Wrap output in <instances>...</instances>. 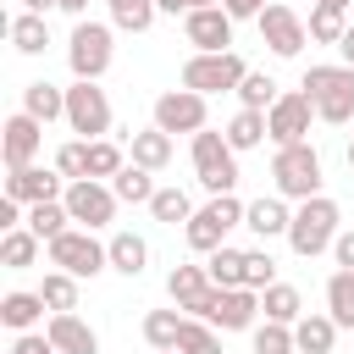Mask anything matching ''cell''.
I'll return each instance as SVG.
<instances>
[{
  "label": "cell",
  "mask_w": 354,
  "mask_h": 354,
  "mask_svg": "<svg viewBox=\"0 0 354 354\" xmlns=\"http://www.w3.org/2000/svg\"><path fill=\"white\" fill-rule=\"evenodd\" d=\"M249 77L238 50H194L183 61V88L194 94H238V83Z\"/></svg>",
  "instance_id": "6da1fadb"
},
{
  "label": "cell",
  "mask_w": 354,
  "mask_h": 354,
  "mask_svg": "<svg viewBox=\"0 0 354 354\" xmlns=\"http://www.w3.org/2000/svg\"><path fill=\"white\" fill-rule=\"evenodd\" d=\"M304 94L315 100V116L321 122H332V127H343V122H354V66H310L304 72Z\"/></svg>",
  "instance_id": "7a4b0ae2"
},
{
  "label": "cell",
  "mask_w": 354,
  "mask_h": 354,
  "mask_svg": "<svg viewBox=\"0 0 354 354\" xmlns=\"http://www.w3.org/2000/svg\"><path fill=\"white\" fill-rule=\"evenodd\" d=\"M194 177H199V188L205 194H232L238 188V149L227 144V133H210V127H199L194 133Z\"/></svg>",
  "instance_id": "3957f363"
},
{
  "label": "cell",
  "mask_w": 354,
  "mask_h": 354,
  "mask_svg": "<svg viewBox=\"0 0 354 354\" xmlns=\"http://www.w3.org/2000/svg\"><path fill=\"white\" fill-rule=\"evenodd\" d=\"M243 210H249V205H238L232 194H210V205H199V210L183 221L188 249H194V254L221 249V243H227V232H232V227H243Z\"/></svg>",
  "instance_id": "277c9868"
},
{
  "label": "cell",
  "mask_w": 354,
  "mask_h": 354,
  "mask_svg": "<svg viewBox=\"0 0 354 354\" xmlns=\"http://www.w3.org/2000/svg\"><path fill=\"white\" fill-rule=\"evenodd\" d=\"M288 243H293V254H299V260H315L321 249H332V243H337V205H332L326 194L299 199L293 227H288Z\"/></svg>",
  "instance_id": "5b68a950"
},
{
  "label": "cell",
  "mask_w": 354,
  "mask_h": 354,
  "mask_svg": "<svg viewBox=\"0 0 354 354\" xmlns=\"http://www.w3.org/2000/svg\"><path fill=\"white\" fill-rule=\"evenodd\" d=\"M271 177H277L282 199H315L321 194V155H315V144H282L277 160H271Z\"/></svg>",
  "instance_id": "8992f818"
},
{
  "label": "cell",
  "mask_w": 354,
  "mask_h": 354,
  "mask_svg": "<svg viewBox=\"0 0 354 354\" xmlns=\"http://www.w3.org/2000/svg\"><path fill=\"white\" fill-rule=\"evenodd\" d=\"M44 249H50V266L72 271L77 282H83V277H100V271L111 266V243H100L88 227H66V232H61V238H50Z\"/></svg>",
  "instance_id": "52a82bcc"
},
{
  "label": "cell",
  "mask_w": 354,
  "mask_h": 354,
  "mask_svg": "<svg viewBox=\"0 0 354 354\" xmlns=\"http://www.w3.org/2000/svg\"><path fill=\"white\" fill-rule=\"evenodd\" d=\"M111 55H116L111 28H105V22H88V17H77V28H72V39H66V66H72V77L100 83V77H105V66H111Z\"/></svg>",
  "instance_id": "ba28073f"
},
{
  "label": "cell",
  "mask_w": 354,
  "mask_h": 354,
  "mask_svg": "<svg viewBox=\"0 0 354 354\" xmlns=\"http://www.w3.org/2000/svg\"><path fill=\"white\" fill-rule=\"evenodd\" d=\"M194 315L210 321L216 332H243V326H254V315H260V293H254V288H210V293L194 304Z\"/></svg>",
  "instance_id": "9c48e42d"
},
{
  "label": "cell",
  "mask_w": 354,
  "mask_h": 354,
  "mask_svg": "<svg viewBox=\"0 0 354 354\" xmlns=\"http://www.w3.org/2000/svg\"><path fill=\"white\" fill-rule=\"evenodd\" d=\"M66 127H72L77 138H105V133H111V100H105L100 83L77 77V83L66 88Z\"/></svg>",
  "instance_id": "30bf717a"
},
{
  "label": "cell",
  "mask_w": 354,
  "mask_h": 354,
  "mask_svg": "<svg viewBox=\"0 0 354 354\" xmlns=\"http://www.w3.org/2000/svg\"><path fill=\"white\" fill-rule=\"evenodd\" d=\"M61 199H66L72 221H77V227H88V232H94V227H111V221H116V205H122V199H116V188H111V183H100V177H77V183H66V194H61Z\"/></svg>",
  "instance_id": "8fae6325"
},
{
  "label": "cell",
  "mask_w": 354,
  "mask_h": 354,
  "mask_svg": "<svg viewBox=\"0 0 354 354\" xmlns=\"http://www.w3.org/2000/svg\"><path fill=\"white\" fill-rule=\"evenodd\" d=\"M254 22H260V39L271 44V55H299V50L310 44V22H304L293 6H282V0H271Z\"/></svg>",
  "instance_id": "7c38bea8"
},
{
  "label": "cell",
  "mask_w": 354,
  "mask_h": 354,
  "mask_svg": "<svg viewBox=\"0 0 354 354\" xmlns=\"http://www.w3.org/2000/svg\"><path fill=\"white\" fill-rule=\"evenodd\" d=\"M310 116H315V100L299 88V94H282L271 111H266V127H271V144H310Z\"/></svg>",
  "instance_id": "4fadbf2b"
},
{
  "label": "cell",
  "mask_w": 354,
  "mask_h": 354,
  "mask_svg": "<svg viewBox=\"0 0 354 354\" xmlns=\"http://www.w3.org/2000/svg\"><path fill=\"white\" fill-rule=\"evenodd\" d=\"M155 127L194 138V133L205 127V94H194V88H166V94L155 100Z\"/></svg>",
  "instance_id": "5bb4252c"
},
{
  "label": "cell",
  "mask_w": 354,
  "mask_h": 354,
  "mask_svg": "<svg viewBox=\"0 0 354 354\" xmlns=\"http://www.w3.org/2000/svg\"><path fill=\"white\" fill-rule=\"evenodd\" d=\"M183 33L194 50H232V11L227 6H199L183 17Z\"/></svg>",
  "instance_id": "9a60e30c"
},
{
  "label": "cell",
  "mask_w": 354,
  "mask_h": 354,
  "mask_svg": "<svg viewBox=\"0 0 354 354\" xmlns=\"http://www.w3.org/2000/svg\"><path fill=\"white\" fill-rule=\"evenodd\" d=\"M0 133H6V138H0L6 166H11V171H17V166H33V155H39V144H44V122L28 116V111H17V116H6Z\"/></svg>",
  "instance_id": "2e32d148"
},
{
  "label": "cell",
  "mask_w": 354,
  "mask_h": 354,
  "mask_svg": "<svg viewBox=\"0 0 354 354\" xmlns=\"http://www.w3.org/2000/svg\"><path fill=\"white\" fill-rule=\"evenodd\" d=\"M61 194H66L61 177L44 171V166H17L6 177V199H17V205H44V199H61Z\"/></svg>",
  "instance_id": "e0dca14e"
},
{
  "label": "cell",
  "mask_w": 354,
  "mask_h": 354,
  "mask_svg": "<svg viewBox=\"0 0 354 354\" xmlns=\"http://www.w3.org/2000/svg\"><path fill=\"white\" fill-rule=\"evenodd\" d=\"M50 343L61 348V354H100V332L88 326V321H77L72 310H61V315H50Z\"/></svg>",
  "instance_id": "ac0fdd59"
},
{
  "label": "cell",
  "mask_w": 354,
  "mask_h": 354,
  "mask_svg": "<svg viewBox=\"0 0 354 354\" xmlns=\"http://www.w3.org/2000/svg\"><path fill=\"white\" fill-rule=\"evenodd\" d=\"M243 227H249L254 238H288V227H293V210L282 205V194H277V199H254V205L243 210Z\"/></svg>",
  "instance_id": "d6986e66"
},
{
  "label": "cell",
  "mask_w": 354,
  "mask_h": 354,
  "mask_svg": "<svg viewBox=\"0 0 354 354\" xmlns=\"http://www.w3.org/2000/svg\"><path fill=\"white\" fill-rule=\"evenodd\" d=\"M210 288H216V282H210V271H205V266H171V277H166V293H171V304H177V310H194Z\"/></svg>",
  "instance_id": "ffe728a7"
},
{
  "label": "cell",
  "mask_w": 354,
  "mask_h": 354,
  "mask_svg": "<svg viewBox=\"0 0 354 354\" xmlns=\"http://www.w3.org/2000/svg\"><path fill=\"white\" fill-rule=\"evenodd\" d=\"M127 149H133V160L149 166V171H166V166H171V133H166V127L127 133Z\"/></svg>",
  "instance_id": "44dd1931"
},
{
  "label": "cell",
  "mask_w": 354,
  "mask_h": 354,
  "mask_svg": "<svg viewBox=\"0 0 354 354\" xmlns=\"http://www.w3.org/2000/svg\"><path fill=\"white\" fill-rule=\"evenodd\" d=\"M22 111H28V116H39V122L50 127V122H61V116H66V88H55V83H44V77H39V83H28V88H22Z\"/></svg>",
  "instance_id": "7402d4cb"
},
{
  "label": "cell",
  "mask_w": 354,
  "mask_h": 354,
  "mask_svg": "<svg viewBox=\"0 0 354 354\" xmlns=\"http://www.w3.org/2000/svg\"><path fill=\"white\" fill-rule=\"evenodd\" d=\"M39 249H44V238H39L33 227H11V232L0 238V266H6V271H28V266L39 260Z\"/></svg>",
  "instance_id": "603a6c76"
},
{
  "label": "cell",
  "mask_w": 354,
  "mask_h": 354,
  "mask_svg": "<svg viewBox=\"0 0 354 354\" xmlns=\"http://www.w3.org/2000/svg\"><path fill=\"white\" fill-rule=\"evenodd\" d=\"M44 310H50V304H44V293H22V288H17V293H6V299H0V321H6L11 332H33Z\"/></svg>",
  "instance_id": "cb8c5ba5"
},
{
  "label": "cell",
  "mask_w": 354,
  "mask_h": 354,
  "mask_svg": "<svg viewBox=\"0 0 354 354\" xmlns=\"http://www.w3.org/2000/svg\"><path fill=\"white\" fill-rule=\"evenodd\" d=\"M293 337H299V348H304V354H332L337 321H332V315H315V310H304V315L293 321Z\"/></svg>",
  "instance_id": "d4e9b609"
},
{
  "label": "cell",
  "mask_w": 354,
  "mask_h": 354,
  "mask_svg": "<svg viewBox=\"0 0 354 354\" xmlns=\"http://www.w3.org/2000/svg\"><path fill=\"white\" fill-rule=\"evenodd\" d=\"M111 188H116L122 205H149V199H155V171L133 160V166H122V171L111 177Z\"/></svg>",
  "instance_id": "484cf974"
},
{
  "label": "cell",
  "mask_w": 354,
  "mask_h": 354,
  "mask_svg": "<svg viewBox=\"0 0 354 354\" xmlns=\"http://www.w3.org/2000/svg\"><path fill=\"white\" fill-rule=\"evenodd\" d=\"M144 266H149V243H144L138 232H116V238H111V271L144 277Z\"/></svg>",
  "instance_id": "4316f807"
},
{
  "label": "cell",
  "mask_w": 354,
  "mask_h": 354,
  "mask_svg": "<svg viewBox=\"0 0 354 354\" xmlns=\"http://www.w3.org/2000/svg\"><path fill=\"white\" fill-rule=\"evenodd\" d=\"M221 133H227V144H232V149H254V144H266V138H271L266 111H249V105H243V111H238V116H232Z\"/></svg>",
  "instance_id": "83f0119b"
},
{
  "label": "cell",
  "mask_w": 354,
  "mask_h": 354,
  "mask_svg": "<svg viewBox=\"0 0 354 354\" xmlns=\"http://www.w3.org/2000/svg\"><path fill=\"white\" fill-rule=\"evenodd\" d=\"M326 315L337 326H354V271H343V266L326 277Z\"/></svg>",
  "instance_id": "f1b7e54d"
},
{
  "label": "cell",
  "mask_w": 354,
  "mask_h": 354,
  "mask_svg": "<svg viewBox=\"0 0 354 354\" xmlns=\"http://www.w3.org/2000/svg\"><path fill=\"white\" fill-rule=\"evenodd\" d=\"M11 44H17L22 55H44V44H50L44 17H39V11H17V17H11Z\"/></svg>",
  "instance_id": "f546056e"
},
{
  "label": "cell",
  "mask_w": 354,
  "mask_h": 354,
  "mask_svg": "<svg viewBox=\"0 0 354 354\" xmlns=\"http://www.w3.org/2000/svg\"><path fill=\"white\" fill-rule=\"evenodd\" d=\"M28 227L50 243V238H61L66 227H72V210H66V199H44V205H28Z\"/></svg>",
  "instance_id": "4dcf8cb0"
},
{
  "label": "cell",
  "mask_w": 354,
  "mask_h": 354,
  "mask_svg": "<svg viewBox=\"0 0 354 354\" xmlns=\"http://www.w3.org/2000/svg\"><path fill=\"white\" fill-rule=\"evenodd\" d=\"M260 310H266V321H299L304 315V299H299V288H288V282H271L266 293H260Z\"/></svg>",
  "instance_id": "1f68e13d"
},
{
  "label": "cell",
  "mask_w": 354,
  "mask_h": 354,
  "mask_svg": "<svg viewBox=\"0 0 354 354\" xmlns=\"http://www.w3.org/2000/svg\"><path fill=\"white\" fill-rule=\"evenodd\" d=\"M105 6H111V22H116L122 33H149V22L160 17L155 0H105Z\"/></svg>",
  "instance_id": "d6a6232c"
},
{
  "label": "cell",
  "mask_w": 354,
  "mask_h": 354,
  "mask_svg": "<svg viewBox=\"0 0 354 354\" xmlns=\"http://www.w3.org/2000/svg\"><path fill=\"white\" fill-rule=\"evenodd\" d=\"M205 271H210V282L216 288H243V249H210V260H205Z\"/></svg>",
  "instance_id": "836d02e7"
},
{
  "label": "cell",
  "mask_w": 354,
  "mask_h": 354,
  "mask_svg": "<svg viewBox=\"0 0 354 354\" xmlns=\"http://www.w3.org/2000/svg\"><path fill=\"white\" fill-rule=\"evenodd\" d=\"M39 293H44V304H50V315H61V310H77V277L72 271H50L44 282H39Z\"/></svg>",
  "instance_id": "e575fe53"
},
{
  "label": "cell",
  "mask_w": 354,
  "mask_h": 354,
  "mask_svg": "<svg viewBox=\"0 0 354 354\" xmlns=\"http://www.w3.org/2000/svg\"><path fill=\"white\" fill-rule=\"evenodd\" d=\"M177 337H183V315L177 310H149L144 315V343L149 348H177Z\"/></svg>",
  "instance_id": "d590c367"
},
{
  "label": "cell",
  "mask_w": 354,
  "mask_h": 354,
  "mask_svg": "<svg viewBox=\"0 0 354 354\" xmlns=\"http://www.w3.org/2000/svg\"><path fill=\"white\" fill-rule=\"evenodd\" d=\"M177 354H221V337H216V326H210V321H199V315H183Z\"/></svg>",
  "instance_id": "8d00e7d4"
},
{
  "label": "cell",
  "mask_w": 354,
  "mask_h": 354,
  "mask_svg": "<svg viewBox=\"0 0 354 354\" xmlns=\"http://www.w3.org/2000/svg\"><path fill=\"white\" fill-rule=\"evenodd\" d=\"M149 216H155V221H166V227H177V221H188V216H194V199H188L183 188H155Z\"/></svg>",
  "instance_id": "74e56055"
},
{
  "label": "cell",
  "mask_w": 354,
  "mask_h": 354,
  "mask_svg": "<svg viewBox=\"0 0 354 354\" xmlns=\"http://www.w3.org/2000/svg\"><path fill=\"white\" fill-rule=\"evenodd\" d=\"M293 348H299V337H293L288 321H266V326H254V354H293Z\"/></svg>",
  "instance_id": "f35d334b"
},
{
  "label": "cell",
  "mask_w": 354,
  "mask_h": 354,
  "mask_svg": "<svg viewBox=\"0 0 354 354\" xmlns=\"http://www.w3.org/2000/svg\"><path fill=\"white\" fill-rule=\"evenodd\" d=\"M238 100H243L249 111H271V105H277L282 94H277V83H271L266 72H249V77L238 83Z\"/></svg>",
  "instance_id": "ab89813d"
},
{
  "label": "cell",
  "mask_w": 354,
  "mask_h": 354,
  "mask_svg": "<svg viewBox=\"0 0 354 354\" xmlns=\"http://www.w3.org/2000/svg\"><path fill=\"white\" fill-rule=\"evenodd\" d=\"M122 166H127V160H122V149H116L111 138H88V177L105 183V177H116Z\"/></svg>",
  "instance_id": "60d3db41"
},
{
  "label": "cell",
  "mask_w": 354,
  "mask_h": 354,
  "mask_svg": "<svg viewBox=\"0 0 354 354\" xmlns=\"http://www.w3.org/2000/svg\"><path fill=\"white\" fill-rule=\"evenodd\" d=\"M271 282H277V260H271L266 249H243V288L266 293Z\"/></svg>",
  "instance_id": "b9f144b4"
},
{
  "label": "cell",
  "mask_w": 354,
  "mask_h": 354,
  "mask_svg": "<svg viewBox=\"0 0 354 354\" xmlns=\"http://www.w3.org/2000/svg\"><path fill=\"white\" fill-rule=\"evenodd\" d=\"M343 33H348L343 11H332V6H315V11H310V39H315V44H337Z\"/></svg>",
  "instance_id": "7bdbcfd3"
},
{
  "label": "cell",
  "mask_w": 354,
  "mask_h": 354,
  "mask_svg": "<svg viewBox=\"0 0 354 354\" xmlns=\"http://www.w3.org/2000/svg\"><path fill=\"white\" fill-rule=\"evenodd\" d=\"M55 171H61L66 183L88 177V138H72V144H61V149H55Z\"/></svg>",
  "instance_id": "ee69618b"
},
{
  "label": "cell",
  "mask_w": 354,
  "mask_h": 354,
  "mask_svg": "<svg viewBox=\"0 0 354 354\" xmlns=\"http://www.w3.org/2000/svg\"><path fill=\"white\" fill-rule=\"evenodd\" d=\"M11 354H61V348L50 343V332H17V343H11Z\"/></svg>",
  "instance_id": "f6af8a7d"
},
{
  "label": "cell",
  "mask_w": 354,
  "mask_h": 354,
  "mask_svg": "<svg viewBox=\"0 0 354 354\" xmlns=\"http://www.w3.org/2000/svg\"><path fill=\"white\" fill-rule=\"evenodd\" d=\"M221 6L232 11V22H243V17H260V11L271 6V0H221Z\"/></svg>",
  "instance_id": "bcb514c9"
},
{
  "label": "cell",
  "mask_w": 354,
  "mask_h": 354,
  "mask_svg": "<svg viewBox=\"0 0 354 354\" xmlns=\"http://www.w3.org/2000/svg\"><path fill=\"white\" fill-rule=\"evenodd\" d=\"M332 254H337V266H343V271H354V232H337Z\"/></svg>",
  "instance_id": "7dc6e473"
},
{
  "label": "cell",
  "mask_w": 354,
  "mask_h": 354,
  "mask_svg": "<svg viewBox=\"0 0 354 354\" xmlns=\"http://www.w3.org/2000/svg\"><path fill=\"white\" fill-rule=\"evenodd\" d=\"M337 55H343V66H354V28L337 39Z\"/></svg>",
  "instance_id": "c3c4849f"
},
{
  "label": "cell",
  "mask_w": 354,
  "mask_h": 354,
  "mask_svg": "<svg viewBox=\"0 0 354 354\" xmlns=\"http://www.w3.org/2000/svg\"><path fill=\"white\" fill-rule=\"evenodd\" d=\"M155 11H166V17H177V11H183V17H188V6H183V0H155Z\"/></svg>",
  "instance_id": "681fc988"
},
{
  "label": "cell",
  "mask_w": 354,
  "mask_h": 354,
  "mask_svg": "<svg viewBox=\"0 0 354 354\" xmlns=\"http://www.w3.org/2000/svg\"><path fill=\"white\" fill-rule=\"evenodd\" d=\"M50 6H61V0H22V11H39V17H44Z\"/></svg>",
  "instance_id": "f907efd6"
},
{
  "label": "cell",
  "mask_w": 354,
  "mask_h": 354,
  "mask_svg": "<svg viewBox=\"0 0 354 354\" xmlns=\"http://www.w3.org/2000/svg\"><path fill=\"white\" fill-rule=\"evenodd\" d=\"M61 11H66V17H83V11H88V0H61Z\"/></svg>",
  "instance_id": "816d5d0a"
},
{
  "label": "cell",
  "mask_w": 354,
  "mask_h": 354,
  "mask_svg": "<svg viewBox=\"0 0 354 354\" xmlns=\"http://www.w3.org/2000/svg\"><path fill=\"white\" fill-rule=\"evenodd\" d=\"M315 6H332V11H348L354 0H315Z\"/></svg>",
  "instance_id": "f5cc1de1"
},
{
  "label": "cell",
  "mask_w": 354,
  "mask_h": 354,
  "mask_svg": "<svg viewBox=\"0 0 354 354\" xmlns=\"http://www.w3.org/2000/svg\"><path fill=\"white\" fill-rule=\"evenodd\" d=\"M183 6H188V11H199V6H221V0H183Z\"/></svg>",
  "instance_id": "db71d44e"
},
{
  "label": "cell",
  "mask_w": 354,
  "mask_h": 354,
  "mask_svg": "<svg viewBox=\"0 0 354 354\" xmlns=\"http://www.w3.org/2000/svg\"><path fill=\"white\" fill-rule=\"evenodd\" d=\"M348 171H354V138H348Z\"/></svg>",
  "instance_id": "11a10c76"
},
{
  "label": "cell",
  "mask_w": 354,
  "mask_h": 354,
  "mask_svg": "<svg viewBox=\"0 0 354 354\" xmlns=\"http://www.w3.org/2000/svg\"><path fill=\"white\" fill-rule=\"evenodd\" d=\"M155 354H177V348H155Z\"/></svg>",
  "instance_id": "9f6ffc18"
},
{
  "label": "cell",
  "mask_w": 354,
  "mask_h": 354,
  "mask_svg": "<svg viewBox=\"0 0 354 354\" xmlns=\"http://www.w3.org/2000/svg\"><path fill=\"white\" fill-rule=\"evenodd\" d=\"M293 354H304V348H293Z\"/></svg>",
  "instance_id": "6f0895ef"
}]
</instances>
